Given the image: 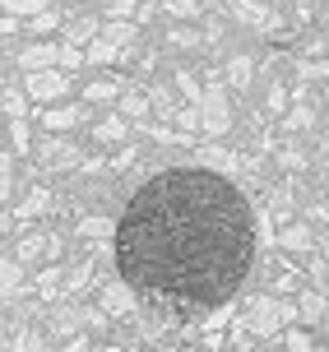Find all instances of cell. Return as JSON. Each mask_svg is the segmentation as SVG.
I'll return each instance as SVG.
<instances>
[{
	"mask_svg": "<svg viewBox=\"0 0 329 352\" xmlns=\"http://www.w3.org/2000/svg\"><path fill=\"white\" fill-rule=\"evenodd\" d=\"M112 246L125 287L144 306L195 320L242 292L255 264V218L227 176L167 167L130 195Z\"/></svg>",
	"mask_w": 329,
	"mask_h": 352,
	"instance_id": "cell-1",
	"label": "cell"
}]
</instances>
